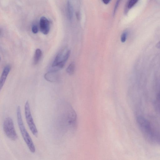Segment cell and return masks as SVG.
I'll use <instances>...</instances> for the list:
<instances>
[{
    "mask_svg": "<svg viewBox=\"0 0 160 160\" xmlns=\"http://www.w3.org/2000/svg\"><path fill=\"white\" fill-rule=\"evenodd\" d=\"M17 122L22 137L29 150L32 153L36 152V148L33 142L27 131L22 119L21 108L19 106L17 109Z\"/></svg>",
    "mask_w": 160,
    "mask_h": 160,
    "instance_id": "7a4b0ae2",
    "label": "cell"
},
{
    "mask_svg": "<svg viewBox=\"0 0 160 160\" xmlns=\"http://www.w3.org/2000/svg\"><path fill=\"white\" fill-rule=\"evenodd\" d=\"M60 106L57 117L58 123L60 128L65 132L74 130L77 123L75 112L68 104H63Z\"/></svg>",
    "mask_w": 160,
    "mask_h": 160,
    "instance_id": "6da1fadb",
    "label": "cell"
},
{
    "mask_svg": "<svg viewBox=\"0 0 160 160\" xmlns=\"http://www.w3.org/2000/svg\"><path fill=\"white\" fill-rule=\"evenodd\" d=\"M25 115L27 123L31 132L36 136L38 135V131L32 116L29 104L28 101H27L25 105Z\"/></svg>",
    "mask_w": 160,
    "mask_h": 160,
    "instance_id": "277c9868",
    "label": "cell"
},
{
    "mask_svg": "<svg viewBox=\"0 0 160 160\" xmlns=\"http://www.w3.org/2000/svg\"><path fill=\"white\" fill-rule=\"evenodd\" d=\"M156 47L160 49V41L157 43L156 45Z\"/></svg>",
    "mask_w": 160,
    "mask_h": 160,
    "instance_id": "e0dca14e",
    "label": "cell"
},
{
    "mask_svg": "<svg viewBox=\"0 0 160 160\" xmlns=\"http://www.w3.org/2000/svg\"><path fill=\"white\" fill-rule=\"evenodd\" d=\"M57 72L50 71L44 74V78L47 81L55 82L57 81L58 78V75Z\"/></svg>",
    "mask_w": 160,
    "mask_h": 160,
    "instance_id": "8992f818",
    "label": "cell"
},
{
    "mask_svg": "<svg viewBox=\"0 0 160 160\" xmlns=\"http://www.w3.org/2000/svg\"><path fill=\"white\" fill-rule=\"evenodd\" d=\"M63 50H62L57 55L52 63V67L55 66L61 61L63 55Z\"/></svg>",
    "mask_w": 160,
    "mask_h": 160,
    "instance_id": "ba28073f",
    "label": "cell"
},
{
    "mask_svg": "<svg viewBox=\"0 0 160 160\" xmlns=\"http://www.w3.org/2000/svg\"><path fill=\"white\" fill-rule=\"evenodd\" d=\"M11 67L10 66H6L4 68L1 80H0V89L2 90L6 81L7 77L10 72Z\"/></svg>",
    "mask_w": 160,
    "mask_h": 160,
    "instance_id": "52a82bcc",
    "label": "cell"
},
{
    "mask_svg": "<svg viewBox=\"0 0 160 160\" xmlns=\"http://www.w3.org/2000/svg\"><path fill=\"white\" fill-rule=\"evenodd\" d=\"M139 0H129L128 3L127 7L128 9H131L139 1Z\"/></svg>",
    "mask_w": 160,
    "mask_h": 160,
    "instance_id": "7c38bea8",
    "label": "cell"
},
{
    "mask_svg": "<svg viewBox=\"0 0 160 160\" xmlns=\"http://www.w3.org/2000/svg\"><path fill=\"white\" fill-rule=\"evenodd\" d=\"M120 0H118V1H117V2L116 3V5L115 7L114 12H115L116 10L118 7V6L119 5V3L120 2Z\"/></svg>",
    "mask_w": 160,
    "mask_h": 160,
    "instance_id": "9a60e30c",
    "label": "cell"
},
{
    "mask_svg": "<svg viewBox=\"0 0 160 160\" xmlns=\"http://www.w3.org/2000/svg\"><path fill=\"white\" fill-rule=\"evenodd\" d=\"M67 15L69 20H71L73 17V9L72 4L69 1L67 5Z\"/></svg>",
    "mask_w": 160,
    "mask_h": 160,
    "instance_id": "30bf717a",
    "label": "cell"
},
{
    "mask_svg": "<svg viewBox=\"0 0 160 160\" xmlns=\"http://www.w3.org/2000/svg\"><path fill=\"white\" fill-rule=\"evenodd\" d=\"M3 130L6 136L10 139L15 141L18 138L12 119L10 117L6 118L3 123Z\"/></svg>",
    "mask_w": 160,
    "mask_h": 160,
    "instance_id": "3957f363",
    "label": "cell"
},
{
    "mask_svg": "<svg viewBox=\"0 0 160 160\" xmlns=\"http://www.w3.org/2000/svg\"><path fill=\"white\" fill-rule=\"evenodd\" d=\"M32 31L34 34H37L39 31V29L37 26L36 25H33L32 27Z\"/></svg>",
    "mask_w": 160,
    "mask_h": 160,
    "instance_id": "4fadbf2b",
    "label": "cell"
},
{
    "mask_svg": "<svg viewBox=\"0 0 160 160\" xmlns=\"http://www.w3.org/2000/svg\"><path fill=\"white\" fill-rule=\"evenodd\" d=\"M75 64L74 62H72L69 66L67 69V73L70 75L73 74L75 70Z\"/></svg>",
    "mask_w": 160,
    "mask_h": 160,
    "instance_id": "8fae6325",
    "label": "cell"
},
{
    "mask_svg": "<svg viewBox=\"0 0 160 160\" xmlns=\"http://www.w3.org/2000/svg\"><path fill=\"white\" fill-rule=\"evenodd\" d=\"M127 36V34L126 32L123 33L121 37V41L122 42L124 43L125 42Z\"/></svg>",
    "mask_w": 160,
    "mask_h": 160,
    "instance_id": "5bb4252c",
    "label": "cell"
},
{
    "mask_svg": "<svg viewBox=\"0 0 160 160\" xmlns=\"http://www.w3.org/2000/svg\"><path fill=\"white\" fill-rule=\"evenodd\" d=\"M40 30L43 34H48L50 28V21L45 17H41L40 20Z\"/></svg>",
    "mask_w": 160,
    "mask_h": 160,
    "instance_id": "5b68a950",
    "label": "cell"
},
{
    "mask_svg": "<svg viewBox=\"0 0 160 160\" xmlns=\"http://www.w3.org/2000/svg\"><path fill=\"white\" fill-rule=\"evenodd\" d=\"M102 1L105 4H107L110 2L111 0H102Z\"/></svg>",
    "mask_w": 160,
    "mask_h": 160,
    "instance_id": "2e32d148",
    "label": "cell"
},
{
    "mask_svg": "<svg viewBox=\"0 0 160 160\" xmlns=\"http://www.w3.org/2000/svg\"><path fill=\"white\" fill-rule=\"evenodd\" d=\"M42 55V51L40 49H37L35 52L34 57V63L35 65L37 64Z\"/></svg>",
    "mask_w": 160,
    "mask_h": 160,
    "instance_id": "9c48e42d",
    "label": "cell"
}]
</instances>
